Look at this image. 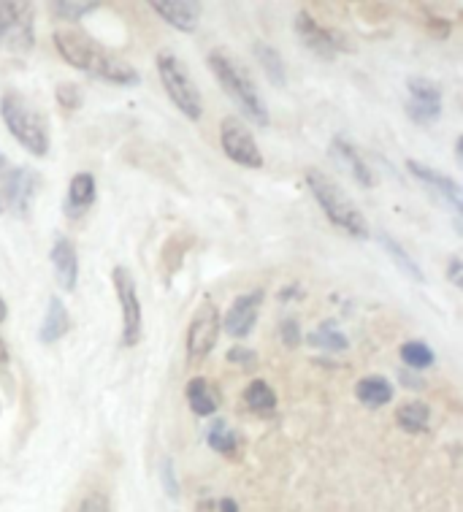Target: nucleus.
<instances>
[{
	"label": "nucleus",
	"mask_w": 463,
	"mask_h": 512,
	"mask_svg": "<svg viewBox=\"0 0 463 512\" xmlns=\"http://www.w3.org/2000/svg\"><path fill=\"white\" fill-rule=\"evenodd\" d=\"M0 117L6 122V128L14 139L28 149L30 155L36 158H44L49 152V128L44 114L38 112L36 106L19 95L17 90H9V93L0 98Z\"/></svg>",
	"instance_id": "4"
},
{
	"label": "nucleus",
	"mask_w": 463,
	"mask_h": 512,
	"mask_svg": "<svg viewBox=\"0 0 463 512\" xmlns=\"http://www.w3.org/2000/svg\"><path fill=\"white\" fill-rule=\"evenodd\" d=\"M209 68H212L214 79L220 82L225 95L239 106V112L250 122H255L258 128H266L269 125V112H266L263 98H260L258 87L250 79V74L231 55H225L220 49L209 55Z\"/></svg>",
	"instance_id": "3"
},
{
	"label": "nucleus",
	"mask_w": 463,
	"mask_h": 512,
	"mask_svg": "<svg viewBox=\"0 0 463 512\" xmlns=\"http://www.w3.org/2000/svg\"><path fill=\"white\" fill-rule=\"evenodd\" d=\"M396 423H399L401 431H407V434H423L428 429V423H431V407H428L426 401H407L404 407H399L396 412Z\"/></svg>",
	"instance_id": "20"
},
{
	"label": "nucleus",
	"mask_w": 463,
	"mask_h": 512,
	"mask_svg": "<svg viewBox=\"0 0 463 512\" xmlns=\"http://www.w3.org/2000/svg\"><path fill=\"white\" fill-rule=\"evenodd\" d=\"M407 168H409V174H412L415 179H420V182H423V185H426L428 190L439 198V201H445L447 206H453L455 215H461L463 190L455 179L445 177V174H439V171L423 166V163H417V160H409Z\"/></svg>",
	"instance_id": "12"
},
{
	"label": "nucleus",
	"mask_w": 463,
	"mask_h": 512,
	"mask_svg": "<svg viewBox=\"0 0 463 512\" xmlns=\"http://www.w3.org/2000/svg\"><path fill=\"white\" fill-rule=\"evenodd\" d=\"M244 401H247V407H250L255 415H269L277 407V396L269 388V382L263 380H252L247 385V393H244Z\"/></svg>",
	"instance_id": "25"
},
{
	"label": "nucleus",
	"mask_w": 463,
	"mask_h": 512,
	"mask_svg": "<svg viewBox=\"0 0 463 512\" xmlns=\"http://www.w3.org/2000/svg\"><path fill=\"white\" fill-rule=\"evenodd\" d=\"M25 9V3H6V0H0V47H6L9 44L11 33L17 28V19Z\"/></svg>",
	"instance_id": "28"
},
{
	"label": "nucleus",
	"mask_w": 463,
	"mask_h": 512,
	"mask_svg": "<svg viewBox=\"0 0 463 512\" xmlns=\"http://www.w3.org/2000/svg\"><path fill=\"white\" fill-rule=\"evenodd\" d=\"M112 280L122 307V345L136 347L141 342V334H144V317H141V301L139 293H136V282H133L125 266L114 269Z\"/></svg>",
	"instance_id": "6"
},
{
	"label": "nucleus",
	"mask_w": 463,
	"mask_h": 512,
	"mask_svg": "<svg viewBox=\"0 0 463 512\" xmlns=\"http://www.w3.org/2000/svg\"><path fill=\"white\" fill-rule=\"evenodd\" d=\"M399 380L407 385V388H412V391H423V377L420 374H412V372H399Z\"/></svg>",
	"instance_id": "35"
},
{
	"label": "nucleus",
	"mask_w": 463,
	"mask_h": 512,
	"mask_svg": "<svg viewBox=\"0 0 463 512\" xmlns=\"http://www.w3.org/2000/svg\"><path fill=\"white\" fill-rule=\"evenodd\" d=\"M49 258H52V266H55L60 288L71 293V290L76 288V282H79V255H76V247L71 244V239L57 236Z\"/></svg>",
	"instance_id": "14"
},
{
	"label": "nucleus",
	"mask_w": 463,
	"mask_h": 512,
	"mask_svg": "<svg viewBox=\"0 0 463 512\" xmlns=\"http://www.w3.org/2000/svg\"><path fill=\"white\" fill-rule=\"evenodd\" d=\"M76 512H109V499L106 494H90Z\"/></svg>",
	"instance_id": "33"
},
{
	"label": "nucleus",
	"mask_w": 463,
	"mask_h": 512,
	"mask_svg": "<svg viewBox=\"0 0 463 512\" xmlns=\"http://www.w3.org/2000/svg\"><path fill=\"white\" fill-rule=\"evenodd\" d=\"M263 298H266V293L260 288L233 298V304L225 312V320H220V328H225V334L231 336L252 334V328L258 323L260 307H263Z\"/></svg>",
	"instance_id": "11"
},
{
	"label": "nucleus",
	"mask_w": 463,
	"mask_h": 512,
	"mask_svg": "<svg viewBox=\"0 0 463 512\" xmlns=\"http://www.w3.org/2000/svg\"><path fill=\"white\" fill-rule=\"evenodd\" d=\"M6 317H9V307H6V301L0 298V323H3Z\"/></svg>",
	"instance_id": "40"
},
{
	"label": "nucleus",
	"mask_w": 463,
	"mask_h": 512,
	"mask_svg": "<svg viewBox=\"0 0 463 512\" xmlns=\"http://www.w3.org/2000/svg\"><path fill=\"white\" fill-rule=\"evenodd\" d=\"M158 74L163 87H166L168 98L174 101L176 109L185 114L187 120H201V114H204V101H201L198 84L193 82V76H190L185 63L176 55H171V52H160Z\"/></svg>",
	"instance_id": "5"
},
{
	"label": "nucleus",
	"mask_w": 463,
	"mask_h": 512,
	"mask_svg": "<svg viewBox=\"0 0 463 512\" xmlns=\"http://www.w3.org/2000/svg\"><path fill=\"white\" fill-rule=\"evenodd\" d=\"M71 331V315H68V307L63 304V298L52 296L47 304V315H44V323H41V334L38 339L44 345H52L57 339H63L65 334Z\"/></svg>",
	"instance_id": "17"
},
{
	"label": "nucleus",
	"mask_w": 463,
	"mask_h": 512,
	"mask_svg": "<svg viewBox=\"0 0 463 512\" xmlns=\"http://www.w3.org/2000/svg\"><path fill=\"white\" fill-rule=\"evenodd\" d=\"M355 396L366 407H385L390 399H393V385L390 380L380 377V374H371V377H363L355 385Z\"/></svg>",
	"instance_id": "19"
},
{
	"label": "nucleus",
	"mask_w": 463,
	"mask_h": 512,
	"mask_svg": "<svg viewBox=\"0 0 463 512\" xmlns=\"http://www.w3.org/2000/svg\"><path fill=\"white\" fill-rule=\"evenodd\" d=\"M217 512H239V504H236V499H231V496H225V499L217 502Z\"/></svg>",
	"instance_id": "37"
},
{
	"label": "nucleus",
	"mask_w": 463,
	"mask_h": 512,
	"mask_svg": "<svg viewBox=\"0 0 463 512\" xmlns=\"http://www.w3.org/2000/svg\"><path fill=\"white\" fill-rule=\"evenodd\" d=\"M401 361L409 366V369H415V372H423V369H428V366H434V350L426 345V342H420V339H415V342H407V345H401Z\"/></svg>",
	"instance_id": "26"
},
{
	"label": "nucleus",
	"mask_w": 463,
	"mask_h": 512,
	"mask_svg": "<svg viewBox=\"0 0 463 512\" xmlns=\"http://www.w3.org/2000/svg\"><path fill=\"white\" fill-rule=\"evenodd\" d=\"M149 6L155 9L160 19H166L171 28L182 30V33H195L201 14H204L201 3H195V0H152Z\"/></svg>",
	"instance_id": "13"
},
{
	"label": "nucleus",
	"mask_w": 463,
	"mask_h": 512,
	"mask_svg": "<svg viewBox=\"0 0 463 512\" xmlns=\"http://www.w3.org/2000/svg\"><path fill=\"white\" fill-rule=\"evenodd\" d=\"M187 407L193 410V415L198 418H212L214 412L220 410V399H217V391L212 388V382L204 380V377H193L187 382Z\"/></svg>",
	"instance_id": "16"
},
{
	"label": "nucleus",
	"mask_w": 463,
	"mask_h": 512,
	"mask_svg": "<svg viewBox=\"0 0 463 512\" xmlns=\"http://www.w3.org/2000/svg\"><path fill=\"white\" fill-rule=\"evenodd\" d=\"M160 485H163V491H166L168 499H179V480H176L174 461H171V458H163V461H160Z\"/></svg>",
	"instance_id": "30"
},
{
	"label": "nucleus",
	"mask_w": 463,
	"mask_h": 512,
	"mask_svg": "<svg viewBox=\"0 0 463 512\" xmlns=\"http://www.w3.org/2000/svg\"><path fill=\"white\" fill-rule=\"evenodd\" d=\"M195 512H217V502H212V499H204V502H198V510Z\"/></svg>",
	"instance_id": "38"
},
{
	"label": "nucleus",
	"mask_w": 463,
	"mask_h": 512,
	"mask_svg": "<svg viewBox=\"0 0 463 512\" xmlns=\"http://www.w3.org/2000/svg\"><path fill=\"white\" fill-rule=\"evenodd\" d=\"M220 144H223L225 155L244 168H260L263 166V155H260L258 141L252 139V133L241 125L236 117H225L220 125Z\"/></svg>",
	"instance_id": "9"
},
{
	"label": "nucleus",
	"mask_w": 463,
	"mask_h": 512,
	"mask_svg": "<svg viewBox=\"0 0 463 512\" xmlns=\"http://www.w3.org/2000/svg\"><path fill=\"white\" fill-rule=\"evenodd\" d=\"M409 120L417 125H431L442 117V90L434 79L428 76H412L407 82Z\"/></svg>",
	"instance_id": "7"
},
{
	"label": "nucleus",
	"mask_w": 463,
	"mask_h": 512,
	"mask_svg": "<svg viewBox=\"0 0 463 512\" xmlns=\"http://www.w3.org/2000/svg\"><path fill=\"white\" fill-rule=\"evenodd\" d=\"M228 361L231 364H252L255 361V355H252V350H244V347H233L231 353H228Z\"/></svg>",
	"instance_id": "34"
},
{
	"label": "nucleus",
	"mask_w": 463,
	"mask_h": 512,
	"mask_svg": "<svg viewBox=\"0 0 463 512\" xmlns=\"http://www.w3.org/2000/svg\"><path fill=\"white\" fill-rule=\"evenodd\" d=\"M95 201V177L93 174H76L68 185V201H65V215H82L87 206H93Z\"/></svg>",
	"instance_id": "18"
},
{
	"label": "nucleus",
	"mask_w": 463,
	"mask_h": 512,
	"mask_svg": "<svg viewBox=\"0 0 463 512\" xmlns=\"http://www.w3.org/2000/svg\"><path fill=\"white\" fill-rule=\"evenodd\" d=\"M220 312L214 307L212 301L206 298L201 307L195 309L190 328H187V353L193 358H204L214 350L217 339H220Z\"/></svg>",
	"instance_id": "8"
},
{
	"label": "nucleus",
	"mask_w": 463,
	"mask_h": 512,
	"mask_svg": "<svg viewBox=\"0 0 463 512\" xmlns=\"http://www.w3.org/2000/svg\"><path fill=\"white\" fill-rule=\"evenodd\" d=\"M206 442L212 450L223 453V456H236V447H239V434L225 423L223 418L212 420V426L206 429Z\"/></svg>",
	"instance_id": "23"
},
{
	"label": "nucleus",
	"mask_w": 463,
	"mask_h": 512,
	"mask_svg": "<svg viewBox=\"0 0 463 512\" xmlns=\"http://www.w3.org/2000/svg\"><path fill=\"white\" fill-rule=\"evenodd\" d=\"M9 193H11V166L0 155V215L9 212Z\"/></svg>",
	"instance_id": "31"
},
{
	"label": "nucleus",
	"mask_w": 463,
	"mask_h": 512,
	"mask_svg": "<svg viewBox=\"0 0 463 512\" xmlns=\"http://www.w3.org/2000/svg\"><path fill=\"white\" fill-rule=\"evenodd\" d=\"M377 242L385 247V252H388L390 258H393V263H396V266H399V269L407 274L409 280L426 282V274L420 271V266L415 263V258H412V255H409V252L404 250V247H401L396 239H393V236H388V233H377Z\"/></svg>",
	"instance_id": "21"
},
{
	"label": "nucleus",
	"mask_w": 463,
	"mask_h": 512,
	"mask_svg": "<svg viewBox=\"0 0 463 512\" xmlns=\"http://www.w3.org/2000/svg\"><path fill=\"white\" fill-rule=\"evenodd\" d=\"M282 345L285 347H298L301 345V326H298L296 317H288V320H282Z\"/></svg>",
	"instance_id": "32"
},
{
	"label": "nucleus",
	"mask_w": 463,
	"mask_h": 512,
	"mask_svg": "<svg viewBox=\"0 0 463 512\" xmlns=\"http://www.w3.org/2000/svg\"><path fill=\"white\" fill-rule=\"evenodd\" d=\"M331 155H334L344 168H347V174H350L355 182L361 187H374V174H371V168L366 166V160L361 158V152L352 147L350 141L344 139V136H334L331 141Z\"/></svg>",
	"instance_id": "15"
},
{
	"label": "nucleus",
	"mask_w": 463,
	"mask_h": 512,
	"mask_svg": "<svg viewBox=\"0 0 463 512\" xmlns=\"http://www.w3.org/2000/svg\"><path fill=\"white\" fill-rule=\"evenodd\" d=\"M255 57H258L260 68L269 76V82L274 87H285V63H282V55H279L277 49L271 47V44L258 41L255 44Z\"/></svg>",
	"instance_id": "24"
},
{
	"label": "nucleus",
	"mask_w": 463,
	"mask_h": 512,
	"mask_svg": "<svg viewBox=\"0 0 463 512\" xmlns=\"http://www.w3.org/2000/svg\"><path fill=\"white\" fill-rule=\"evenodd\" d=\"M461 271H463L461 258H453V261H450V280H453V285H458V288H461V285H463Z\"/></svg>",
	"instance_id": "36"
},
{
	"label": "nucleus",
	"mask_w": 463,
	"mask_h": 512,
	"mask_svg": "<svg viewBox=\"0 0 463 512\" xmlns=\"http://www.w3.org/2000/svg\"><path fill=\"white\" fill-rule=\"evenodd\" d=\"M57 52L63 57L68 66L79 68L84 74L95 76V79H103L109 84H122V87H133V84L141 82L139 71L133 66H128L125 60H120L117 55H109L106 49L87 36L84 30L79 28H65L55 33Z\"/></svg>",
	"instance_id": "1"
},
{
	"label": "nucleus",
	"mask_w": 463,
	"mask_h": 512,
	"mask_svg": "<svg viewBox=\"0 0 463 512\" xmlns=\"http://www.w3.org/2000/svg\"><path fill=\"white\" fill-rule=\"evenodd\" d=\"M306 185L312 190V196H315V201L325 212V217L336 228H342L347 236L358 239V242L369 239V223H366V217H363L358 206L352 204V198L344 193V187L339 182H334L328 174H323L320 168H309L306 171Z\"/></svg>",
	"instance_id": "2"
},
{
	"label": "nucleus",
	"mask_w": 463,
	"mask_h": 512,
	"mask_svg": "<svg viewBox=\"0 0 463 512\" xmlns=\"http://www.w3.org/2000/svg\"><path fill=\"white\" fill-rule=\"evenodd\" d=\"M57 103L63 106L65 112H76V109H82L84 103V93L82 87L74 82H60L57 84Z\"/></svg>",
	"instance_id": "29"
},
{
	"label": "nucleus",
	"mask_w": 463,
	"mask_h": 512,
	"mask_svg": "<svg viewBox=\"0 0 463 512\" xmlns=\"http://www.w3.org/2000/svg\"><path fill=\"white\" fill-rule=\"evenodd\" d=\"M9 361V347L3 342V336H0V364H6Z\"/></svg>",
	"instance_id": "39"
},
{
	"label": "nucleus",
	"mask_w": 463,
	"mask_h": 512,
	"mask_svg": "<svg viewBox=\"0 0 463 512\" xmlns=\"http://www.w3.org/2000/svg\"><path fill=\"white\" fill-rule=\"evenodd\" d=\"M296 33L298 38L304 41L306 49H312L315 55L325 57V60H334L339 52H350L342 33L323 28V25L309 14V11H301V14L296 17Z\"/></svg>",
	"instance_id": "10"
},
{
	"label": "nucleus",
	"mask_w": 463,
	"mask_h": 512,
	"mask_svg": "<svg viewBox=\"0 0 463 512\" xmlns=\"http://www.w3.org/2000/svg\"><path fill=\"white\" fill-rule=\"evenodd\" d=\"M98 9L95 0H55L52 3V11H55L60 19H68V22H79L87 14H93Z\"/></svg>",
	"instance_id": "27"
},
{
	"label": "nucleus",
	"mask_w": 463,
	"mask_h": 512,
	"mask_svg": "<svg viewBox=\"0 0 463 512\" xmlns=\"http://www.w3.org/2000/svg\"><path fill=\"white\" fill-rule=\"evenodd\" d=\"M306 345L315 347V350H325V353H344L350 347V339L342 331H336L334 323H323L317 331L306 334Z\"/></svg>",
	"instance_id": "22"
}]
</instances>
